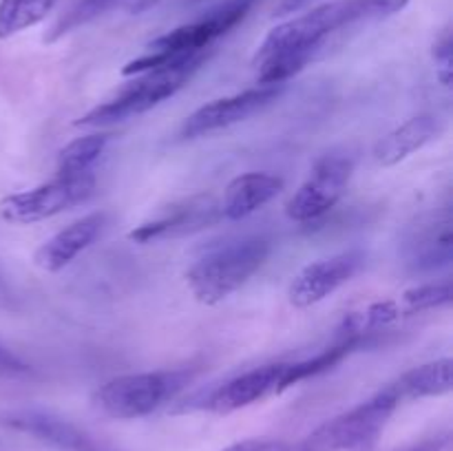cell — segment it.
<instances>
[{
	"instance_id": "2",
	"label": "cell",
	"mask_w": 453,
	"mask_h": 451,
	"mask_svg": "<svg viewBox=\"0 0 453 451\" xmlns=\"http://www.w3.org/2000/svg\"><path fill=\"white\" fill-rule=\"evenodd\" d=\"M273 239L265 234H246L208 248L186 272V283L195 299L217 305L242 290L268 261Z\"/></svg>"
},
{
	"instance_id": "15",
	"label": "cell",
	"mask_w": 453,
	"mask_h": 451,
	"mask_svg": "<svg viewBox=\"0 0 453 451\" xmlns=\"http://www.w3.org/2000/svg\"><path fill=\"white\" fill-rule=\"evenodd\" d=\"M109 215L106 212H91L84 215L82 219H75L60 233L49 237L42 246L35 250L34 261L40 270L44 272H60L73 259H78L97 237H100L102 228L106 226Z\"/></svg>"
},
{
	"instance_id": "8",
	"label": "cell",
	"mask_w": 453,
	"mask_h": 451,
	"mask_svg": "<svg viewBox=\"0 0 453 451\" xmlns=\"http://www.w3.org/2000/svg\"><path fill=\"white\" fill-rule=\"evenodd\" d=\"M352 171L354 162L345 155L321 157L310 171L308 180L288 199L286 215L299 224L321 219L343 199L352 180Z\"/></svg>"
},
{
	"instance_id": "18",
	"label": "cell",
	"mask_w": 453,
	"mask_h": 451,
	"mask_svg": "<svg viewBox=\"0 0 453 451\" xmlns=\"http://www.w3.org/2000/svg\"><path fill=\"white\" fill-rule=\"evenodd\" d=\"M389 387L396 392L401 402L449 394L453 389L451 358H436V361L414 367V370L405 371L396 380H392Z\"/></svg>"
},
{
	"instance_id": "12",
	"label": "cell",
	"mask_w": 453,
	"mask_h": 451,
	"mask_svg": "<svg viewBox=\"0 0 453 451\" xmlns=\"http://www.w3.org/2000/svg\"><path fill=\"white\" fill-rule=\"evenodd\" d=\"M405 264L416 272L445 268L453 259V219L449 206L420 217L403 246Z\"/></svg>"
},
{
	"instance_id": "11",
	"label": "cell",
	"mask_w": 453,
	"mask_h": 451,
	"mask_svg": "<svg viewBox=\"0 0 453 451\" xmlns=\"http://www.w3.org/2000/svg\"><path fill=\"white\" fill-rule=\"evenodd\" d=\"M365 259V252L354 248V250L336 252L326 259L312 261L295 274L290 287H288V299L295 308L301 310L321 303L327 296L334 294L341 286L352 281L363 270Z\"/></svg>"
},
{
	"instance_id": "23",
	"label": "cell",
	"mask_w": 453,
	"mask_h": 451,
	"mask_svg": "<svg viewBox=\"0 0 453 451\" xmlns=\"http://www.w3.org/2000/svg\"><path fill=\"white\" fill-rule=\"evenodd\" d=\"M434 60H436V75L445 88H451L453 82V42L451 34L447 31L445 35L436 40L434 44Z\"/></svg>"
},
{
	"instance_id": "25",
	"label": "cell",
	"mask_w": 453,
	"mask_h": 451,
	"mask_svg": "<svg viewBox=\"0 0 453 451\" xmlns=\"http://www.w3.org/2000/svg\"><path fill=\"white\" fill-rule=\"evenodd\" d=\"M27 371H29V367H27L25 363H20L12 352L0 348V374L18 376V374H27Z\"/></svg>"
},
{
	"instance_id": "9",
	"label": "cell",
	"mask_w": 453,
	"mask_h": 451,
	"mask_svg": "<svg viewBox=\"0 0 453 451\" xmlns=\"http://www.w3.org/2000/svg\"><path fill=\"white\" fill-rule=\"evenodd\" d=\"M281 93L283 84H259V87L246 88V91L234 93V96L206 102L181 122L180 137L181 140H197V137L211 135V133L246 122L248 118L273 104Z\"/></svg>"
},
{
	"instance_id": "28",
	"label": "cell",
	"mask_w": 453,
	"mask_h": 451,
	"mask_svg": "<svg viewBox=\"0 0 453 451\" xmlns=\"http://www.w3.org/2000/svg\"><path fill=\"white\" fill-rule=\"evenodd\" d=\"M0 294H4V287H3V283H0Z\"/></svg>"
},
{
	"instance_id": "7",
	"label": "cell",
	"mask_w": 453,
	"mask_h": 451,
	"mask_svg": "<svg viewBox=\"0 0 453 451\" xmlns=\"http://www.w3.org/2000/svg\"><path fill=\"white\" fill-rule=\"evenodd\" d=\"M96 190V175H58L35 188L20 190L0 199V217L7 224L31 226L51 219L78 203L87 202Z\"/></svg>"
},
{
	"instance_id": "20",
	"label": "cell",
	"mask_w": 453,
	"mask_h": 451,
	"mask_svg": "<svg viewBox=\"0 0 453 451\" xmlns=\"http://www.w3.org/2000/svg\"><path fill=\"white\" fill-rule=\"evenodd\" d=\"M58 0H0V40L22 34L51 13Z\"/></svg>"
},
{
	"instance_id": "1",
	"label": "cell",
	"mask_w": 453,
	"mask_h": 451,
	"mask_svg": "<svg viewBox=\"0 0 453 451\" xmlns=\"http://www.w3.org/2000/svg\"><path fill=\"white\" fill-rule=\"evenodd\" d=\"M410 0H334L319 4L303 16L281 22L259 44L255 53L257 82L283 84L303 71L327 38L358 22L383 20L401 13Z\"/></svg>"
},
{
	"instance_id": "14",
	"label": "cell",
	"mask_w": 453,
	"mask_h": 451,
	"mask_svg": "<svg viewBox=\"0 0 453 451\" xmlns=\"http://www.w3.org/2000/svg\"><path fill=\"white\" fill-rule=\"evenodd\" d=\"M0 423L16 429V432L27 433V436L35 438V440L44 442V445L53 447L58 451H109L100 442L93 440L87 432L75 427L73 423L58 418L53 414H44V411H9V414L0 416Z\"/></svg>"
},
{
	"instance_id": "19",
	"label": "cell",
	"mask_w": 453,
	"mask_h": 451,
	"mask_svg": "<svg viewBox=\"0 0 453 451\" xmlns=\"http://www.w3.org/2000/svg\"><path fill=\"white\" fill-rule=\"evenodd\" d=\"M111 141V133H88L69 141L58 155V175H87L93 172V164L104 155Z\"/></svg>"
},
{
	"instance_id": "10",
	"label": "cell",
	"mask_w": 453,
	"mask_h": 451,
	"mask_svg": "<svg viewBox=\"0 0 453 451\" xmlns=\"http://www.w3.org/2000/svg\"><path fill=\"white\" fill-rule=\"evenodd\" d=\"M288 365L290 363H268V365L252 367L234 378L226 380L224 385L212 389L203 398H199L195 405L184 409H203L212 414H233V411L250 407L255 402L281 394L290 389L288 385Z\"/></svg>"
},
{
	"instance_id": "17",
	"label": "cell",
	"mask_w": 453,
	"mask_h": 451,
	"mask_svg": "<svg viewBox=\"0 0 453 451\" xmlns=\"http://www.w3.org/2000/svg\"><path fill=\"white\" fill-rule=\"evenodd\" d=\"M441 135V119L432 113H420L403 122L388 135L380 137L374 146V159L380 166L389 168L405 162L407 157L427 146Z\"/></svg>"
},
{
	"instance_id": "22",
	"label": "cell",
	"mask_w": 453,
	"mask_h": 451,
	"mask_svg": "<svg viewBox=\"0 0 453 451\" xmlns=\"http://www.w3.org/2000/svg\"><path fill=\"white\" fill-rule=\"evenodd\" d=\"M118 3L119 0H78V3L71 4V7L66 9L60 18H58V22L51 27V31L44 35V40H47V42H53V40L71 34V31H75L78 27L96 20L97 16H102L104 11H109V9L115 7Z\"/></svg>"
},
{
	"instance_id": "3",
	"label": "cell",
	"mask_w": 453,
	"mask_h": 451,
	"mask_svg": "<svg viewBox=\"0 0 453 451\" xmlns=\"http://www.w3.org/2000/svg\"><path fill=\"white\" fill-rule=\"evenodd\" d=\"M208 56L211 51L193 53V56H184L180 60L135 75V80L119 88L111 100L102 102L82 118L75 119V126L104 128L144 115L146 111L155 109L164 100L175 96L184 84H188V80L206 65Z\"/></svg>"
},
{
	"instance_id": "27",
	"label": "cell",
	"mask_w": 453,
	"mask_h": 451,
	"mask_svg": "<svg viewBox=\"0 0 453 451\" xmlns=\"http://www.w3.org/2000/svg\"><path fill=\"white\" fill-rule=\"evenodd\" d=\"M438 447H441V440H427V442H420V445L411 447V449H407V451H438Z\"/></svg>"
},
{
	"instance_id": "21",
	"label": "cell",
	"mask_w": 453,
	"mask_h": 451,
	"mask_svg": "<svg viewBox=\"0 0 453 451\" xmlns=\"http://www.w3.org/2000/svg\"><path fill=\"white\" fill-rule=\"evenodd\" d=\"M453 299V287L451 281H441V283H423V286L410 287V290L403 292L401 301H398V308L403 310L405 317L411 314L427 312V310L442 308V305H449Z\"/></svg>"
},
{
	"instance_id": "16",
	"label": "cell",
	"mask_w": 453,
	"mask_h": 451,
	"mask_svg": "<svg viewBox=\"0 0 453 451\" xmlns=\"http://www.w3.org/2000/svg\"><path fill=\"white\" fill-rule=\"evenodd\" d=\"M281 190L283 180L273 172H243L226 186L219 203L221 217L233 221L246 219V217L255 215L259 208H264L265 203L273 202Z\"/></svg>"
},
{
	"instance_id": "4",
	"label": "cell",
	"mask_w": 453,
	"mask_h": 451,
	"mask_svg": "<svg viewBox=\"0 0 453 451\" xmlns=\"http://www.w3.org/2000/svg\"><path fill=\"white\" fill-rule=\"evenodd\" d=\"M255 3L257 0H226V3L217 4L211 11L203 13L199 20L190 22V25H181L155 38L149 44V51L144 56L124 65L122 73L140 75L168 65V62L180 60L184 56L211 51V44L219 40L221 35L228 34L230 29H234L248 16V11L255 7Z\"/></svg>"
},
{
	"instance_id": "5",
	"label": "cell",
	"mask_w": 453,
	"mask_h": 451,
	"mask_svg": "<svg viewBox=\"0 0 453 451\" xmlns=\"http://www.w3.org/2000/svg\"><path fill=\"white\" fill-rule=\"evenodd\" d=\"M195 370H159L106 380L93 394V407L113 420H137L173 401L193 380Z\"/></svg>"
},
{
	"instance_id": "6",
	"label": "cell",
	"mask_w": 453,
	"mask_h": 451,
	"mask_svg": "<svg viewBox=\"0 0 453 451\" xmlns=\"http://www.w3.org/2000/svg\"><path fill=\"white\" fill-rule=\"evenodd\" d=\"M403 405L389 383L352 409L319 424L292 451H357L370 447Z\"/></svg>"
},
{
	"instance_id": "26",
	"label": "cell",
	"mask_w": 453,
	"mask_h": 451,
	"mask_svg": "<svg viewBox=\"0 0 453 451\" xmlns=\"http://www.w3.org/2000/svg\"><path fill=\"white\" fill-rule=\"evenodd\" d=\"M305 4H310V0H281L279 7L274 9V16H288V13H295L299 9H303Z\"/></svg>"
},
{
	"instance_id": "24",
	"label": "cell",
	"mask_w": 453,
	"mask_h": 451,
	"mask_svg": "<svg viewBox=\"0 0 453 451\" xmlns=\"http://www.w3.org/2000/svg\"><path fill=\"white\" fill-rule=\"evenodd\" d=\"M221 451H292V445L277 438H246L224 447Z\"/></svg>"
},
{
	"instance_id": "13",
	"label": "cell",
	"mask_w": 453,
	"mask_h": 451,
	"mask_svg": "<svg viewBox=\"0 0 453 451\" xmlns=\"http://www.w3.org/2000/svg\"><path fill=\"white\" fill-rule=\"evenodd\" d=\"M219 219H224L219 203L211 195H197V197H190L173 206L171 210L159 215L157 219L137 226L135 230L128 233V239L137 243L162 241V239L181 237V234L202 230Z\"/></svg>"
}]
</instances>
